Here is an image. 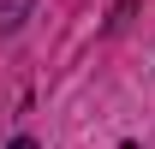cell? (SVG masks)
I'll return each instance as SVG.
<instances>
[{
    "label": "cell",
    "mask_w": 155,
    "mask_h": 149,
    "mask_svg": "<svg viewBox=\"0 0 155 149\" xmlns=\"http://www.w3.org/2000/svg\"><path fill=\"white\" fill-rule=\"evenodd\" d=\"M36 12V0H0V36H12V30H24V18Z\"/></svg>",
    "instance_id": "cell-1"
},
{
    "label": "cell",
    "mask_w": 155,
    "mask_h": 149,
    "mask_svg": "<svg viewBox=\"0 0 155 149\" xmlns=\"http://www.w3.org/2000/svg\"><path fill=\"white\" fill-rule=\"evenodd\" d=\"M6 149H42V143H36V137H12Z\"/></svg>",
    "instance_id": "cell-2"
}]
</instances>
